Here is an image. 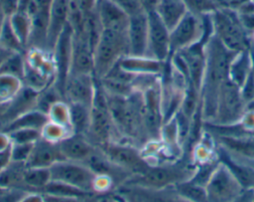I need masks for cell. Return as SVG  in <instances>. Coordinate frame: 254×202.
<instances>
[{
    "mask_svg": "<svg viewBox=\"0 0 254 202\" xmlns=\"http://www.w3.org/2000/svg\"><path fill=\"white\" fill-rule=\"evenodd\" d=\"M161 0H140L144 10L146 12H150V11H154L156 10L158 4L160 3Z\"/></svg>",
    "mask_w": 254,
    "mask_h": 202,
    "instance_id": "obj_37",
    "label": "cell"
},
{
    "mask_svg": "<svg viewBox=\"0 0 254 202\" xmlns=\"http://www.w3.org/2000/svg\"><path fill=\"white\" fill-rule=\"evenodd\" d=\"M72 133L87 136L91 122V106L77 102H67Z\"/></svg>",
    "mask_w": 254,
    "mask_h": 202,
    "instance_id": "obj_22",
    "label": "cell"
},
{
    "mask_svg": "<svg viewBox=\"0 0 254 202\" xmlns=\"http://www.w3.org/2000/svg\"><path fill=\"white\" fill-rule=\"evenodd\" d=\"M8 18L14 32L16 33L17 37L19 38V40L27 50L29 39H30V33H31L30 16L26 11L20 9Z\"/></svg>",
    "mask_w": 254,
    "mask_h": 202,
    "instance_id": "obj_25",
    "label": "cell"
},
{
    "mask_svg": "<svg viewBox=\"0 0 254 202\" xmlns=\"http://www.w3.org/2000/svg\"><path fill=\"white\" fill-rule=\"evenodd\" d=\"M243 187L222 162L217 164L208 179L205 190L208 201H230L238 198Z\"/></svg>",
    "mask_w": 254,
    "mask_h": 202,
    "instance_id": "obj_7",
    "label": "cell"
},
{
    "mask_svg": "<svg viewBox=\"0 0 254 202\" xmlns=\"http://www.w3.org/2000/svg\"><path fill=\"white\" fill-rule=\"evenodd\" d=\"M118 64L126 71L133 73L135 75H143V74L155 75L160 71L162 62L148 56L136 57V56L126 55L119 60Z\"/></svg>",
    "mask_w": 254,
    "mask_h": 202,
    "instance_id": "obj_20",
    "label": "cell"
},
{
    "mask_svg": "<svg viewBox=\"0 0 254 202\" xmlns=\"http://www.w3.org/2000/svg\"><path fill=\"white\" fill-rule=\"evenodd\" d=\"M63 156L66 160L85 163L98 147L85 135L70 133L58 142Z\"/></svg>",
    "mask_w": 254,
    "mask_h": 202,
    "instance_id": "obj_15",
    "label": "cell"
},
{
    "mask_svg": "<svg viewBox=\"0 0 254 202\" xmlns=\"http://www.w3.org/2000/svg\"><path fill=\"white\" fill-rule=\"evenodd\" d=\"M70 0H52L48 29L47 49L52 50L63 30L68 24Z\"/></svg>",
    "mask_w": 254,
    "mask_h": 202,
    "instance_id": "obj_17",
    "label": "cell"
},
{
    "mask_svg": "<svg viewBox=\"0 0 254 202\" xmlns=\"http://www.w3.org/2000/svg\"><path fill=\"white\" fill-rule=\"evenodd\" d=\"M0 46L11 52H26V48L14 32L8 17L0 30Z\"/></svg>",
    "mask_w": 254,
    "mask_h": 202,
    "instance_id": "obj_29",
    "label": "cell"
},
{
    "mask_svg": "<svg viewBox=\"0 0 254 202\" xmlns=\"http://www.w3.org/2000/svg\"><path fill=\"white\" fill-rule=\"evenodd\" d=\"M23 87V82L15 77L0 75V103L9 102Z\"/></svg>",
    "mask_w": 254,
    "mask_h": 202,
    "instance_id": "obj_30",
    "label": "cell"
},
{
    "mask_svg": "<svg viewBox=\"0 0 254 202\" xmlns=\"http://www.w3.org/2000/svg\"><path fill=\"white\" fill-rule=\"evenodd\" d=\"M6 19H7V16L5 15V13L3 12V10H2L1 7H0V30H1V28H2V26H3V24H4V22L6 21Z\"/></svg>",
    "mask_w": 254,
    "mask_h": 202,
    "instance_id": "obj_39",
    "label": "cell"
},
{
    "mask_svg": "<svg viewBox=\"0 0 254 202\" xmlns=\"http://www.w3.org/2000/svg\"><path fill=\"white\" fill-rule=\"evenodd\" d=\"M253 199H254V197H253Z\"/></svg>",
    "mask_w": 254,
    "mask_h": 202,
    "instance_id": "obj_42",
    "label": "cell"
},
{
    "mask_svg": "<svg viewBox=\"0 0 254 202\" xmlns=\"http://www.w3.org/2000/svg\"><path fill=\"white\" fill-rule=\"evenodd\" d=\"M177 195L193 201H206L205 187L194 183L191 180H184L174 185Z\"/></svg>",
    "mask_w": 254,
    "mask_h": 202,
    "instance_id": "obj_27",
    "label": "cell"
},
{
    "mask_svg": "<svg viewBox=\"0 0 254 202\" xmlns=\"http://www.w3.org/2000/svg\"><path fill=\"white\" fill-rule=\"evenodd\" d=\"M189 11L202 16L214 12L218 6L216 0H184Z\"/></svg>",
    "mask_w": 254,
    "mask_h": 202,
    "instance_id": "obj_32",
    "label": "cell"
},
{
    "mask_svg": "<svg viewBox=\"0 0 254 202\" xmlns=\"http://www.w3.org/2000/svg\"><path fill=\"white\" fill-rule=\"evenodd\" d=\"M98 148L110 161L126 170L131 176L141 174L150 166L136 145L130 141H111Z\"/></svg>",
    "mask_w": 254,
    "mask_h": 202,
    "instance_id": "obj_6",
    "label": "cell"
},
{
    "mask_svg": "<svg viewBox=\"0 0 254 202\" xmlns=\"http://www.w3.org/2000/svg\"><path fill=\"white\" fill-rule=\"evenodd\" d=\"M155 11L171 32L189 9L184 0H161Z\"/></svg>",
    "mask_w": 254,
    "mask_h": 202,
    "instance_id": "obj_19",
    "label": "cell"
},
{
    "mask_svg": "<svg viewBox=\"0 0 254 202\" xmlns=\"http://www.w3.org/2000/svg\"><path fill=\"white\" fill-rule=\"evenodd\" d=\"M69 74L94 76V50L83 31L73 32Z\"/></svg>",
    "mask_w": 254,
    "mask_h": 202,
    "instance_id": "obj_13",
    "label": "cell"
},
{
    "mask_svg": "<svg viewBox=\"0 0 254 202\" xmlns=\"http://www.w3.org/2000/svg\"><path fill=\"white\" fill-rule=\"evenodd\" d=\"M207 43L205 70L202 81L205 87L204 107L205 115L214 117L218 93L223 82L228 79L229 65L235 53L226 49L216 36H213Z\"/></svg>",
    "mask_w": 254,
    "mask_h": 202,
    "instance_id": "obj_1",
    "label": "cell"
},
{
    "mask_svg": "<svg viewBox=\"0 0 254 202\" xmlns=\"http://www.w3.org/2000/svg\"><path fill=\"white\" fill-rule=\"evenodd\" d=\"M49 120L50 118L47 113L34 108L13 119L1 130L5 132L18 128H36L42 130Z\"/></svg>",
    "mask_w": 254,
    "mask_h": 202,
    "instance_id": "obj_23",
    "label": "cell"
},
{
    "mask_svg": "<svg viewBox=\"0 0 254 202\" xmlns=\"http://www.w3.org/2000/svg\"><path fill=\"white\" fill-rule=\"evenodd\" d=\"M252 72V62L251 56L247 50L235 53L231 59L229 70H228V79L232 81L239 88L243 86L247 78Z\"/></svg>",
    "mask_w": 254,
    "mask_h": 202,
    "instance_id": "obj_21",
    "label": "cell"
},
{
    "mask_svg": "<svg viewBox=\"0 0 254 202\" xmlns=\"http://www.w3.org/2000/svg\"><path fill=\"white\" fill-rule=\"evenodd\" d=\"M52 180L50 168L26 167L23 177L26 191L41 192L43 188Z\"/></svg>",
    "mask_w": 254,
    "mask_h": 202,
    "instance_id": "obj_24",
    "label": "cell"
},
{
    "mask_svg": "<svg viewBox=\"0 0 254 202\" xmlns=\"http://www.w3.org/2000/svg\"><path fill=\"white\" fill-rule=\"evenodd\" d=\"M128 55V42L126 31L103 29L94 48V77L100 79Z\"/></svg>",
    "mask_w": 254,
    "mask_h": 202,
    "instance_id": "obj_2",
    "label": "cell"
},
{
    "mask_svg": "<svg viewBox=\"0 0 254 202\" xmlns=\"http://www.w3.org/2000/svg\"><path fill=\"white\" fill-rule=\"evenodd\" d=\"M252 1H253V3H254V0H252Z\"/></svg>",
    "mask_w": 254,
    "mask_h": 202,
    "instance_id": "obj_41",
    "label": "cell"
},
{
    "mask_svg": "<svg viewBox=\"0 0 254 202\" xmlns=\"http://www.w3.org/2000/svg\"><path fill=\"white\" fill-rule=\"evenodd\" d=\"M222 162L230 169V171L233 173L243 188H254V168L239 163L237 164L227 155L223 157Z\"/></svg>",
    "mask_w": 254,
    "mask_h": 202,
    "instance_id": "obj_26",
    "label": "cell"
},
{
    "mask_svg": "<svg viewBox=\"0 0 254 202\" xmlns=\"http://www.w3.org/2000/svg\"><path fill=\"white\" fill-rule=\"evenodd\" d=\"M71 1H74L77 4L83 16L96 10L98 6V0H71Z\"/></svg>",
    "mask_w": 254,
    "mask_h": 202,
    "instance_id": "obj_35",
    "label": "cell"
},
{
    "mask_svg": "<svg viewBox=\"0 0 254 202\" xmlns=\"http://www.w3.org/2000/svg\"><path fill=\"white\" fill-rule=\"evenodd\" d=\"M97 11L103 29H111L115 31L127 30L129 16L113 1H99Z\"/></svg>",
    "mask_w": 254,
    "mask_h": 202,
    "instance_id": "obj_18",
    "label": "cell"
},
{
    "mask_svg": "<svg viewBox=\"0 0 254 202\" xmlns=\"http://www.w3.org/2000/svg\"><path fill=\"white\" fill-rule=\"evenodd\" d=\"M186 170L175 166L150 165L144 172L130 176L121 186H135L152 190H162L184 181Z\"/></svg>",
    "mask_w": 254,
    "mask_h": 202,
    "instance_id": "obj_4",
    "label": "cell"
},
{
    "mask_svg": "<svg viewBox=\"0 0 254 202\" xmlns=\"http://www.w3.org/2000/svg\"><path fill=\"white\" fill-rule=\"evenodd\" d=\"M73 31L69 24L60 34L53 50L52 56L55 65V87L63 95L65 80L69 74ZM64 97V96H63Z\"/></svg>",
    "mask_w": 254,
    "mask_h": 202,
    "instance_id": "obj_10",
    "label": "cell"
},
{
    "mask_svg": "<svg viewBox=\"0 0 254 202\" xmlns=\"http://www.w3.org/2000/svg\"><path fill=\"white\" fill-rule=\"evenodd\" d=\"M21 0H0V7L7 17L12 16L20 9Z\"/></svg>",
    "mask_w": 254,
    "mask_h": 202,
    "instance_id": "obj_34",
    "label": "cell"
},
{
    "mask_svg": "<svg viewBox=\"0 0 254 202\" xmlns=\"http://www.w3.org/2000/svg\"><path fill=\"white\" fill-rule=\"evenodd\" d=\"M25 70V52L12 53L0 67V75H8L23 80Z\"/></svg>",
    "mask_w": 254,
    "mask_h": 202,
    "instance_id": "obj_28",
    "label": "cell"
},
{
    "mask_svg": "<svg viewBox=\"0 0 254 202\" xmlns=\"http://www.w3.org/2000/svg\"><path fill=\"white\" fill-rule=\"evenodd\" d=\"M148 14L140 12L129 17L126 30L128 55L136 57L148 56Z\"/></svg>",
    "mask_w": 254,
    "mask_h": 202,
    "instance_id": "obj_14",
    "label": "cell"
},
{
    "mask_svg": "<svg viewBox=\"0 0 254 202\" xmlns=\"http://www.w3.org/2000/svg\"><path fill=\"white\" fill-rule=\"evenodd\" d=\"M250 0H216L218 8H227L237 11L244 3Z\"/></svg>",
    "mask_w": 254,
    "mask_h": 202,
    "instance_id": "obj_36",
    "label": "cell"
},
{
    "mask_svg": "<svg viewBox=\"0 0 254 202\" xmlns=\"http://www.w3.org/2000/svg\"><path fill=\"white\" fill-rule=\"evenodd\" d=\"M64 159V158L58 142L41 137L33 144L31 153L26 161V165L28 167L50 168L58 161Z\"/></svg>",
    "mask_w": 254,
    "mask_h": 202,
    "instance_id": "obj_16",
    "label": "cell"
},
{
    "mask_svg": "<svg viewBox=\"0 0 254 202\" xmlns=\"http://www.w3.org/2000/svg\"><path fill=\"white\" fill-rule=\"evenodd\" d=\"M211 21L216 38L226 49L234 53L246 50L245 30L240 22L237 11L217 8L211 13Z\"/></svg>",
    "mask_w": 254,
    "mask_h": 202,
    "instance_id": "obj_3",
    "label": "cell"
},
{
    "mask_svg": "<svg viewBox=\"0 0 254 202\" xmlns=\"http://www.w3.org/2000/svg\"><path fill=\"white\" fill-rule=\"evenodd\" d=\"M12 53H15V52H11L5 48H3L2 46H0V67L2 66V64L4 63V61L12 54Z\"/></svg>",
    "mask_w": 254,
    "mask_h": 202,
    "instance_id": "obj_38",
    "label": "cell"
},
{
    "mask_svg": "<svg viewBox=\"0 0 254 202\" xmlns=\"http://www.w3.org/2000/svg\"><path fill=\"white\" fill-rule=\"evenodd\" d=\"M244 102L241 89L232 81L226 79L218 93L214 118L220 123L234 122L241 114Z\"/></svg>",
    "mask_w": 254,
    "mask_h": 202,
    "instance_id": "obj_8",
    "label": "cell"
},
{
    "mask_svg": "<svg viewBox=\"0 0 254 202\" xmlns=\"http://www.w3.org/2000/svg\"><path fill=\"white\" fill-rule=\"evenodd\" d=\"M99 1H101V0H98V3H99Z\"/></svg>",
    "mask_w": 254,
    "mask_h": 202,
    "instance_id": "obj_40",
    "label": "cell"
},
{
    "mask_svg": "<svg viewBox=\"0 0 254 202\" xmlns=\"http://www.w3.org/2000/svg\"><path fill=\"white\" fill-rule=\"evenodd\" d=\"M34 143H11V155L13 161H27Z\"/></svg>",
    "mask_w": 254,
    "mask_h": 202,
    "instance_id": "obj_33",
    "label": "cell"
},
{
    "mask_svg": "<svg viewBox=\"0 0 254 202\" xmlns=\"http://www.w3.org/2000/svg\"><path fill=\"white\" fill-rule=\"evenodd\" d=\"M96 87V78L86 74H68L63 96L66 102H77L91 106Z\"/></svg>",
    "mask_w": 254,
    "mask_h": 202,
    "instance_id": "obj_12",
    "label": "cell"
},
{
    "mask_svg": "<svg viewBox=\"0 0 254 202\" xmlns=\"http://www.w3.org/2000/svg\"><path fill=\"white\" fill-rule=\"evenodd\" d=\"M148 14V57L164 62L170 56V30L162 21L157 12Z\"/></svg>",
    "mask_w": 254,
    "mask_h": 202,
    "instance_id": "obj_11",
    "label": "cell"
},
{
    "mask_svg": "<svg viewBox=\"0 0 254 202\" xmlns=\"http://www.w3.org/2000/svg\"><path fill=\"white\" fill-rule=\"evenodd\" d=\"M201 16L188 11L176 27L170 32V52L174 55L198 42L202 36Z\"/></svg>",
    "mask_w": 254,
    "mask_h": 202,
    "instance_id": "obj_9",
    "label": "cell"
},
{
    "mask_svg": "<svg viewBox=\"0 0 254 202\" xmlns=\"http://www.w3.org/2000/svg\"><path fill=\"white\" fill-rule=\"evenodd\" d=\"M7 133L11 143H35L42 137V130L36 128H18Z\"/></svg>",
    "mask_w": 254,
    "mask_h": 202,
    "instance_id": "obj_31",
    "label": "cell"
},
{
    "mask_svg": "<svg viewBox=\"0 0 254 202\" xmlns=\"http://www.w3.org/2000/svg\"><path fill=\"white\" fill-rule=\"evenodd\" d=\"M50 171L52 180L95 194L96 174L86 164L64 159L52 165Z\"/></svg>",
    "mask_w": 254,
    "mask_h": 202,
    "instance_id": "obj_5",
    "label": "cell"
}]
</instances>
